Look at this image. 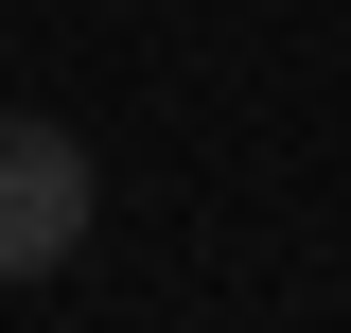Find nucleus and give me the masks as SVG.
Segmentation results:
<instances>
[{"label": "nucleus", "mask_w": 351, "mask_h": 333, "mask_svg": "<svg viewBox=\"0 0 351 333\" xmlns=\"http://www.w3.org/2000/svg\"><path fill=\"white\" fill-rule=\"evenodd\" d=\"M88 210H106V175H88V140L71 123H0V281H53V263L88 246Z\"/></svg>", "instance_id": "obj_1"}]
</instances>
